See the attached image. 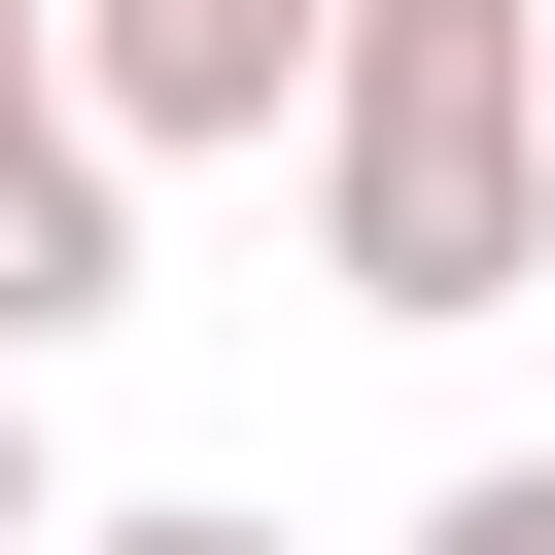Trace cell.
Returning a JSON list of instances; mask_svg holds the SVG:
<instances>
[{
  "label": "cell",
  "instance_id": "6da1fadb",
  "mask_svg": "<svg viewBox=\"0 0 555 555\" xmlns=\"http://www.w3.org/2000/svg\"><path fill=\"white\" fill-rule=\"evenodd\" d=\"M312 278L347 312H520L555 278V0H347L312 35Z\"/></svg>",
  "mask_w": 555,
  "mask_h": 555
},
{
  "label": "cell",
  "instance_id": "7a4b0ae2",
  "mask_svg": "<svg viewBox=\"0 0 555 555\" xmlns=\"http://www.w3.org/2000/svg\"><path fill=\"white\" fill-rule=\"evenodd\" d=\"M104 312H139V173H104V104H69V0H0V382L104 347Z\"/></svg>",
  "mask_w": 555,
  "mask_h": 555
},
{
  "label": "cell",
  "instance_id": "3957f363",
  "mask_svg": "<svg viewBox=\"0 0 555 555\" xmlns=\"http://www.w3.org/2000/svg\"><path fill=\"white\" fill-rule=\"evenodd\" d=\"M416 555H555V451H486V486H451V520H416Z\"/></svg>",
  "mask_w": 555,
  "mask_h": 555
},
{
  "label": "cell",
  "instance_id": "277c9868",
  "mask_svg": "<svg viewBox=\"0 0 555 555\" xmlns=\"http://www.w3.org/2000/svg\"><path fill=\"white\" fill-rule=\"evenodd\" d=\"M69 555H278V520H208V486H139V520H69Z\"/></svg>",
  "mask_w": 555,
  "mask_h": 555
},
{
  "label": "cell",
  "instance_id": "5b68a950",
  "mask_svg": "<svg viewBox=\"0 0 555 555\" xmlns=\"http://www.w3.org/2000/svg\"><path fill=\"white\" fill-rule=\"evenodd\" d=\"M0 555H69V486H35V382H0Z\"/></svg>",
  "mask_w": 555,
  "mask_h": 555
}]
</instances>
